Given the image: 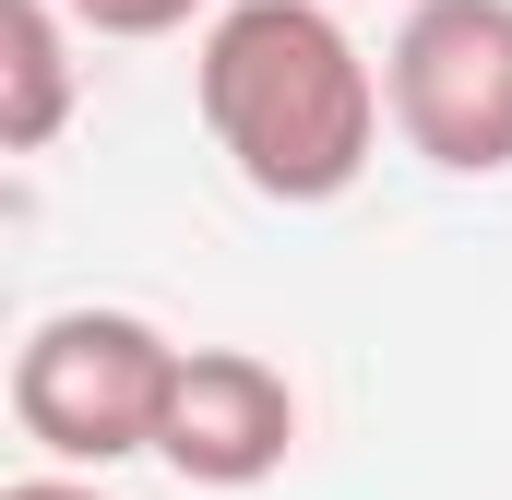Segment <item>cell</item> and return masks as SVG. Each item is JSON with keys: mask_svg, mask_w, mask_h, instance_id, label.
Wrapping results in <instances>:
<instances>
[{"mask_svg": "<svg viewBox=\"0 0 512 500\" xmlns=\"http://www.w3.org/2000/svg\"><path fill=\"white\" fill-rule=\"evenodd\" d=\"M0 500H96V489H84V477H12Z\"/></svg>", "mask_w": 512, "mask_h": 500, "instance_id": "cell-7", "label": "cell"}, {"mask_svg": "<svg viewBox=\"0 0 512 500\" xmlns=\"http://www.w3.org/2000/svg\"><path fill=\"white\" fill-rule=\"evenodd\" d=\"M393 131L441 179H501L512 167V0H417L382 48Z\"/></svg>", "mask_w": 512, "mask_h": 500, "instance_id": "cell-3", "label": "cell"}, {"mask_svg": "<svg viewBox=\"0 0 512 500\" xmlns=\"http://www.w3.org/2000/svg\"><path fill=\"white\" fill-rule=\"evenodd\" d=\"M72 96H84L72 12L60 0H0V143L12 155H48L72 131Z\"/></svg>", "mask_w": 512, "mask_h": 500, "instance_id": "cell-5", "label": "cell"}, {"mask_svg": "<svg viewBox=\"0 0 512 500\" xmlns=\"http://www.w3.org/2000/svg\"><path fill=\"white\" fill-rule=\"evenodd\" d=\"M286 453H298V381L262 346H179L155 465L179 489H262Z\"/></svg>", "mask_w": 512, "mask_h": 500, "instance_id": "cell-4", "label": "cell"}, {"mask_svg": "<svg viewBox=\"0 0 512 500\" xmlns=\"http://www.w3.org/2000/svg\"><path fill=\"white\" fill-rule=\"evenodd\" d=\"M60 12H72L84 36H179L203 0H60Z\"/></svg>", "mask_w": 512, "mask_h": 500, "instance_id": "cell-6", "label": "cell"}, {"mask_svg": "<svg viewBox=\"0 0 512 500\" xmlns=\"http://www.w3.org/2000/svg\"><path fill=\"white\" fill-rule=\"evenodd\" d=\"M167 381L179 346L143 310H48L12 346V429L48 465H131L167 429Z\"/></svg>", "mask_w": 512, "mask_h": 500, "instance_id": "cell-2", "label": "cell"}, {"mask_svg": "<svg viewBox=\"0 0 512 500\" xmlns=\"http://www.w3.org/2000/svg\"><path fill=\"white\" fill-rule=\"evenodd\" d=\"M191 96L215 155L262 203H346L382 143V72L322 0H227L191 48Z\"/></svg>", "mask_w": 512, "mask_h": 500, "instance_id": "cell-1", "label": "cell"}]
</instances>
